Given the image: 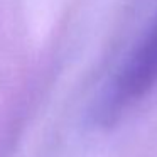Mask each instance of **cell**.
<instances>
[{
	"label": "cell",
	"instance_id": "cell-1",
	"mask_svg": "<svg viewBox=\"0 0 157 157\" xmlns=\"http://www.w3.org/2000/svg\"><path fill=\"white\" fill-rule=\"evenodd\" d=\"M157 83V21L123 63L103 103V115L115 117L139 101Z\"/></svg>",
	"mask_w": 157,
	"mask_h": 157
}]
</instances>
